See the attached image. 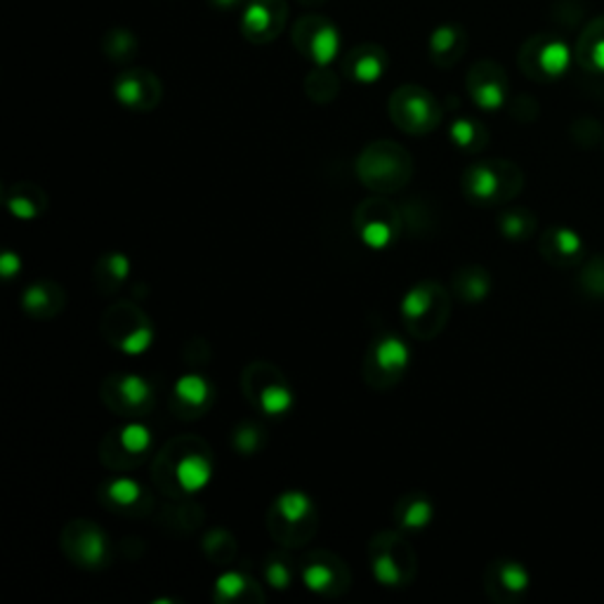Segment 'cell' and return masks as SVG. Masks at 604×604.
Segmentation results:
<instances>
[{
    "mask_svg": "<svg viewBox=\"0 0 604 604\" xmlns=\"http://www.w3.org/2000/svg\"><path fill=\"white\" fill-rule=\"evenodd\" d=\"M210 477H213V455L204 439L185 435L175 437L173 442L154 455L152 480L158 492L168 494L175 501H185L204 492Z\"/></svg>",
    "mask_w": 604,
    "mask_h": 604,
    "instance_id": "1",
    "label": "cell"
},
{
    "mask_svg": "<svg viewBox=\"0 0 604 604\" xmlns=\"http://www.w3.org/2000/svg\"><path fill=\"white\" fill-rule=\"evenodd\" d=\"M356 177L375 194H395L411 183L414 158L392 140L371 142L356 158Z\"/></svg>",
    "mask_w": 604,
    "mask_h": 604,
    "instance_id": "2",
    "label": "cell"
},
{
    "mask_svg": "<svg viewBox=\"0 0 604 604\" xmlns=\"http://www.w3.org/2000/svg\"><path fill=\"white\" fill-rule=\"evenodd\" d=\"M525 185L519 166L503 158L482 161L463 173L461 187L465 199L480 208H496L510 204Z\"/></svg>",
    "mask_w": 604,
    "mask_h": 604,
    "instance_id": "3",
    "label": "cell"
},
{
    "mask_svg": "<svg viewBox=\"0 0 604 604\" xmlns=\"http://www.w3.org/2000/svg\"><path fill=\"white\" fill-rule=\"evenodd\" d=\"M402 321L416 340H435L444 331L451 315V296L439 282H418L409 288L402 305Z\"/></svg>",
    "mask_w": 604,
    "mask_h": 604,
    "instance_id": "4",
    "label": "cell"
},
{
    "mask_svg": "<svg viewBox=\"0 0 604 604\" xmlns=\"http://www.w3.org/2000/svg\"><path fill=\"white\" fill-rule=\"evenodd\" d=\"M317 527H319L317 505L305 492H298V488L284 492L267 510L270 536L276 543L288 550L303 548L312 541Z\"/></svg>",
    "mask_w": 604,
    "mask_h": 604,
    "instance_id": "5",
    "label": "cell"
},
{
    "mask_svg": "<svg viewBox=\"0 0 604 604\" xmlns=\"http://www.w3.org/2000/svg\"><path fill=\"white\" fill-rule=\"evenodd\" d=\"M373 579L385 587H406L416 581L418 558L399 529L378 531L369 543Z\"/></svg>",
    "mask_w": 604,
    "mask_h": 604,
    "instance_id": "6",
    "label": "cell"
},
{
    "mask_svg": "<svg viewBox=\"0 0 604 604\" xmlns=\"http://www.w3.org/2000/svg\"><path fill=\"white\" fill-rule=\"evenodd\" d=\"M241 389L257 414L284 418L293 409V389L286 375L270 362H251L241 373Z\"/></svg>",
    "mask_w": 604,
    "mask_h": 604,
    "instance_id": "7",
    "label": "cell"
},
{
    "mask_svg": "<svg viewBox=\"0 0 604 604\" xmlns=\"http://www.w3.org/2000/svg\"><path fill=\"white\" fill-rule=\"evenodd\" d=\"M100 333L111 348L140 356L154 345V323L135 303H113L100 319Z\"/></svg>",
    "mask_w": 604,
    "mask_h": 604,
    "instance_id": "8",
    "label": "cell"
},
{
    "mask_svg": "<svg viewBox=\"0 0 604 604\" xmlns=\"http://www.w3.org/2000/svg\"><path fill=\"white\" fill-rule=\"evenodd\" d=\"M389 119L406 135H428L442 123V107L422 86H402L389 97Z\"/></svg>",
    "mask_w": 604,
    "mask_h": 604,
    "instance_id": "9",
    "label": "cell"
},
{
    "mask_svg": "<svg viewBox=\"0 0 604 604\" xmlns=\"http://www.w3.org/2000/svg\"><path fill=\"white\" fill-rule=\"evenodd\" d=\"M411 350L406 342L392 333H383L371 342L364 354L362 375L364 383L373 389H389L402 383L409 371Z\"/></svg>",
    "mask_w": 604,
    "mask_h": 604,
    "instance_id": "10",
    "label": "cell"
},
{
    "mask_svg": "<svg viewBox=\"0 0 604 604\" xmlns=\"http://www.w3.org/2000/svg\"><path fill=\"white\" fill-rule=\"evenodd\" d=\"M152 447V430L142 420H130L102 437L100 461L113 472H130L150 459Z\"/></svg>",
    "mask_w": 604,
    "mask_h": 604,
    "instance_id": "11",
    "label": "cell"
},
{
    "mask_svg": "<svg viewBox=\"0 0 604 604\" xmlns=\"http://www.w3.org/2000/svg\"><path fill=\"white\" fill-rule=\"evenodd\" d=\"M100 397L111 414L142 420L154 411V387L138 373H113L100 385Z\"/></svg>",
    "mask_w": 604,
    "mask_h": 604,
    "instance_id": "12",
    "label": "cell"
},
{
    "mask_svg": "<svg viewBox=\"0 0 604 604\" xmlns=\"http://www.w3.org/2000/svg\"><path fill=\"white\" fill-rule=\"evenodd\" d=\"M62 552L80 569L100 571L111 562V543L100 525L90 519H74L59 534Z\"/></svg>",
    "mask_w": 604,
    "mask_h": 604,
    "instance_id": "13",
    "label": "cell"
},
{
    "mask_svg": "<svg viewBox=\"0 0 604 604\" xmlns=\"http://www.w3.org/2000/svg\"><path fill=\"white\" fill-rule=\"evenodd\" d=\"M352 222L359 241L373 251L389 249L402 232L399 210L387 199H381V196L359 204Z\"/></svg>",
    "mask_w": 604,
    "mask_h": 604,
    "instance_id": "14",
    "label": "cell"
},
{
    "mask_svg": "<svg viewBox=\"0 0 604 604\" xmlns=\"http://www.w3.org/2000/svg\"><path fill=\"white\" fill-rule=\"evenodd\" d=\"M300 579L309 593L321 597H340L350 591L352 574L345 560L331 550H309L300 562Z\"/></svg>",
    "mask_w": 604,
    "mask_h": 604,
    "instance_id": "15",
    "label": "cell"
},
{
    "mask_svg": "<svg viewBox=\"0 0 604 604\" xmlns=\"http://www.w3.org/2000/svg\"><path fill=\"white\" fill-rule=\"evenodd\" d=\"M293 45L298 53L307 57L315 67H331L336 57L340 55V31L333 22H329L321 14L309 12L296 22L293 29Z\"/></svg>",
    "mask_w": 604,
    "mask_h": 604,
    "instance_id": "16",
    "label": "cell"
},
{
    "mask_svg": "<svg viewBox=\"0 0 604 604\" xmlns=\"http://www.w3.org/2000/svg\"><path fill=\"white\" fill-rule=\"evenodd\" d=\"M571 64V51L558 36H534L519 51V67L534 80L560 78Z\"/></svg>",
    "mask_w": 604,
    "mask_h": 604,
    "instance_id": "17",
    "label": "cell"
},
{
    "mask_svg": "<svg viewBox=\"0 0 604 604\" xmlns=\"http://www.w3.org/2000/svg\"><path fill=\"white\" fill-rule=\"evenodd\" d=\"M288 20L286 0H249L246 10L241 14V31L246 41L255 45L272 43L279 39V34Z\"/></svg>",
    "mask_w": 604,
    "mask_h": 604,
    "instance_id": "18",
    "label": "cell"
},
{
    "mask_svg": "<svg viewBox=\"0 0 604 604\" xmlns=\"http://www.w3.org/2000/svg\"><path fill=\"white\" fill-rule=\"evenodd\" d=\"M97 496H100V503L107 510L123 517H144L154 508L152 494L146 492L140 482L128 477L125 472H119V475L109 477L100 486V494Z\"/></svg>",
    "mask_w": 604,
    "mask_h": 604,
    "instance_id": "19",
    "label": "cell"
},
{
    "mask_svg": "<svg viewBox=\"0 0 604 604\" xmlns=\"http://www.w3.org/2000/svg\"><path fill=\"white\" fill-rule=\"evenodd\" d=\"M113 97L130 111H154L163 97V86L156 74L133 67L125 69L113 80Z\"/></svg>",
    "mask_w": 604,
    "mask_h": 604,
    "instance_id": "20",
    "label": "cell"
},
{
    "mask_svg": "<svg viewBox=\"0 0 604 604\" xmlns=\"http://www.w3.org/2000/svg\"><path fill=\"white\" fill-rule=\"evenodd\" d=\"M465 86L472 102L484 111H498L505 102H508V90H510L508 76H505L503 67L496 62H488V59L477 62L475 67L468 72Z\"/></svg>",
    "mask_w": 604,
    "mask_h": 604,
    "instance_id": "21",
    "label": "cell"
},
{
    "mask_svg": "<svg viewBox=\"0 0 604 604\" xmlns=\"http://www.w3.org/2000/svg\"><path fill=\"white\" fill-rule=\"evenodd\" d=\"M531 576L525 564L515 560H496L484 571L486 595L498 604H515L529 591Z\"/></svg>",
    "mask_w": 604,
    "mask_h": 604,
    "instance_id": "22",
    "label": "cell"
},
{
    "mask_svg": "<svg viewBox=\"0 0 604 604\" xmlns=\"http://www.w3.org/2000/svg\"><path fill=\"white\" fill-rule=\"evenodd\" d=\"M216 402L213 383L206 381L199 373H187L183 378H177L173 385L171 395V409L179 418H201Z\"/></svg>",
    "mask_w": 604,
    "mask_h": 604,
    "instance_id": "23",
    "label": "cell"
},
{
    "mask_svg": "<svg viewBox=\"0 0 604 604\" xmlns=\"http://www.w3.org/2000/svg\"><path fill=\"white\" fill-rule=\"evenodd\" d=\"M387 64V53L381 45L364 43L352 47L345 59H342V74H345V78L352 80V84L373 86L385 76Z\"/></svg>",
    "mask_w": 604,
    "mask_h": 604,
    "instance_id": "24",
    "label": "cell"
},
{
    "mask_svg": "<svg viewBox=\"0 0 604 604\" xmlns=\"http://www.w3.org/2000/svg\"><path fill=\"white\" fill-rule=\"evenodd\" d=\"M538 251L543 260L554 267H574L581 265L585 246L581 237L569 227H548L538 241Z\"/></svg>",
    "mask_w": 604,
    "mask_h": 604,
    "instance_id": "25",
    "label": "cell"
},
{
    "mask_svg": "<svg viewBox=\"0 0 604 604\" xmlns=\"http://www.w3.org/2000/svg\"><path fill=\"white\" fill-rule=\"evenodd\" d=\"M64 305H67V293L57 282H34L22 293V309L39 321H51L62 315Z\"/></svg>",
    "mask_w": 604,
    "mask_h": 604,
    "instance_id": "26",
    "label": "cell"
},
{
    "mask_svg": "<svg viewBox=\"0 0 604 604\" xmlns=\"http://www.w3.org/2000/svg\"><path fill=\"white\" fill-rule=\"evenodd\" d=\"M3 206L18 220H39L47 210V194L41 185L18 183L3 189Z\"/></svg>",
    "mask_w": 604,
    "mask_h": 604,
    "instance_id": "27",
    "label": "cell"
},
{
    "mask_svg": "<svg viewBox=\"0 0 604 604\" xmlns=\"http://www.w3.org/2000/svg\"><path fill=\"white\" fill-rule=\"evenodd\" d=\"M468 51V34L461 24H442L430 36V59L439 69L459 64Z\"/></svg>",
    "mask_w": 604,
    "mask_h": 604,
    "instance_id": "28",
    "label": "cell"
},
{
    "mask_svg": "<svg viewBox=\"0 0 604 604\" xmlns=\"http://www.w3.org/2000/svg\"><path fill=\"white\" fill-rule=\"evenodd\" d=\"M213 600L218 604H260L265 602V591L243 571H224L213 585Z\"/></svg>",
    "mask_w": 604,
    "mask_h": 604,
    "instance_id": "29",
    "label": "cell"
},
{
    "mask_svg": "<svg viewBox=\"0 0 604 604\" xmlns=\"http://www.w3.org/2000/svg\"><path fill=\"white\" fill-rule=\"evenodd\" d=\"M435 521V503L426 492H406L395 505L399 531H426Z\"/></svg>",
    "mask_w": 604,
    "mask_h": 604,
    "instance_id": "30",
    "label": "cell"
},
{
    "mask_svg": "<svg viewBox=\"0 0 604 604\" xmlns=\"http://www.w3.org/2000/svg\"><path fill=\"white\" fill-rule=\"evenodd\" d=\"M492 274H488L482 265H463L453 272L451 276V290L453 296L465 305H480L492 293Z\"/></svg>",
    "mask_w": 604,
    "mask_h": 604,
    "instance_id": "31",
    "label": "cell"
},
{
    "mask_svg": "<svg viewBox=\"0 0 604 604\" xmlns=\"http://www.w3.org/2000/svg\"><path fill=\"white\" fill-rule=\"evenodd\" d=\"M130 272H133V267H130V257L121 251H109L97 260L95 265V288L105 293V296H111V293L121 290L128 284Z\"/></svg>",
    "mask_w": 604,
    "mask_h": 604,
    "instance_id": "32",
    "label": "cell"
},
{
    "mask_svg": "<svg viewBox=\"0 0 604 604\" xmlns=\"http://www.w3.org/2000/svg\"><path fill=\"white\" fill-rule=\"evenodd\" d=\"M574 57L585 72L604 74V18L583 29Z\"/></svg>",
    "mask_w": 604,
    "mask_h": 604,
    "instance_id": "33",
    "label": "cell"
},
{
    "mask_svg": "<svg viewBox=\"0 0 604 604\" xmlns=\"http://www.w3.org/2000/svg\"><path fill=\"white\" fill-rule=\"evenodd\" d=\"M538 227L536 216L525 206H515V208H503L498 213V232L515 243H521L534 237Z\"/></svg>",
    "mask_w": 604,
    "mask_h": 604,
    "instance_id": "34",
    "label": "cell"
},
{
    "mask_svg": "<svg viewBox=\"0 0 604 604\" xmlns=\"http://www.w3.org/2000/svg\"><path fill=\"white\" fill-rule=\"evenodd\" d=\"M449 138L463 154H480L488 144L486 128L477 119H468V117H459L451 123Z\"/></svg>",
    "mask_w": 604,
    "mask_h": 604,
    "instance_id": "35",
    "label": "cell"
},
{
    "mask_svg": "<svg viewBox=\"0 0 604 604\" xmlns=\"http://www.w3.org/2000/svg\"><path fill=\"white\" fill-rule=\"evenodd\" d=\"M204 552L206 558L218 567H230L237 558V538L230 529H208L204 536Z\"/></svg>",
    "mask_w": 604,
    "mask_h": 604,
    "instance_id": "36",
    "label": "cell"
},
{
    "mask_svg": "<svg viewBox=\"0 0 604 604\" xmlns=\"http://www.w3.org/2000/svg\"><path fill=\"white\" fill-rule=\"evenodd\" d=\"M305 92L312 102L329 105L340 92V78L329 67H315L305 78Z\"/></svg>",
    "mask_w": 604,
    "mask_h": 604,
    "instance_id": "37",
    "label": "cell"
},
{
    "mask_svg": "<svg viewBox=\"0 0 604 604\" xmlns=\"http://www.w3.org/2000/svg\"><path fill=\"white\" fill-rule=\"evenodd\" d=\"M263 574L274 591H286V587L293 583V576H296V564L290 560L288 548L282 546L267 554Z\"/></svg>",
    "mask_w": 604,
    "mask_h": 604,
    "instance_id": "38",
    "label": "cell"
},
{
    "mask_svg": "<svg viewBox=\"0 0 604 604\" xmlns=\"http://www.w3.org/2000/svg\"><path fill=\"white\" fill-rule=\"evenodd\" d=\"M102 51L113 64H128L138 55V36L123 26L111 29L102 41Z\"/></svg>",
    "mask_w": 604,
    "mask_h": 604,
    "instance_id": "39",
    "label": "cell"
},
{
    "mask_svg": "<svg viewBox=\"0 0 604 604\" xmlns=\"http://www.w3.org/2000/svg\"><path fill=\"white\" fill-rule=\"evenodd\" d=\"M267 432L257 426L253 420H243L232 432V447L241 455H255L265 449L267 444Z\"/></svg>",
    "mask_w": 604,
    "mask_h": 604,
    "instance_id": "40",
    "label": "cell"
},
{
    "mask_svg": "<svg viewBox=\"0 0 604 604\" xmlns=\"http://www.w3.org/2000/svg\"><path fill=\"white\" fill-rule=\"evenodd\" d=\"M581 288L587 296L604 298V260L597 257L581 270Z\"/></svg>",
    "mask_w": 604,
    "mask_h": 604,
    "instance_id": "41",
    "label": "cell"
},
{
    "mask_svg": "<svg viewBox=\"0 0 604 604\" xmlns=\"http://www.w3.org/2000/svg\"><path fill=\"white\" fill-rule=\"evenodd\" d=\"M20 272H22V257L18 253L6 251L0 255V276H3L6 282H12Z\"/></svg>",
    "mask_w": 604,
    "mask_h": 604,
    "instance_id": "42",
    "label": "cell"
},
{
    "mask_svg": "<svg viewBox=\"0 0 604 604\" xmlns=\"http://www.w3.org/2000/svg\"><path fill=\"white\" fill-rule=\"evenodd\" d=\"M210 6H213L216 10H237L241 6H246L249 0H208Z\"/></svg>",
    "mask_w": 604,
    "mask_h": 604,
    "instance_id": "43",
    "label": "cell"
},
{
    "mask_svg": "<svg viewBox=\"0 0 604 604\" xmlns=\"http://www.w3.org/2000/svg\"><path fill=\"white\" fill-rule=\"evenodd\" d=\"M298 3H303L305 8H321L326 0H298Z\"/></svg>",
    "mask_w": 604,
    "mask_h": 604,
    "instance_id": "44",
    "label": "cell"
}]
</instances>
